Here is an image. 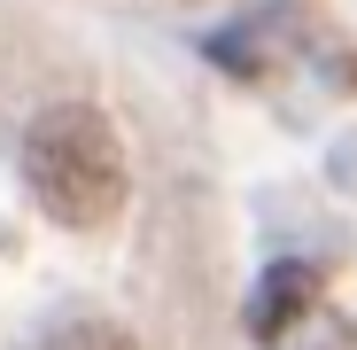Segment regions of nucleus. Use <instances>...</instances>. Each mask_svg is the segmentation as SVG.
Segmentation results:
<instances>
[{"label":"nucleus","instance_id":"obj_3","mask_svg":"<svg viewBox=\"0 0 357 350\" xmlns=\"http://www.w3.org/2000/svg\"><path fill=\"white\" fill-rule=\"evenodd\" d=\"M47 350H140L116 319H70V327H54L47 335Z\"/></svg>","mask_w":357,"mask_h":350},{"label":"nucleus","instance_id":"obj_1","mask_svg":"<svg viewBox=\"0 0 357 350\" xmlns=\"http://www.w3.org/2000/svg\"><path fill=\"white\" fill-rule=\"evenodd\" d=\"M24 187L31 203L70 226L93 233L125 210V148H116V125L93 101H54L24 125Z\"/></svg>","mask_w":357,"mask_h":350},{"label":"nucleus","instance_id":"obj_2","mask_svg":"<svg viewBox=\"0 0 357 350\" xmlns=\"http://www.w3.org/2000/svg\"><path fill=\"white\" fill-rule=\"evenodd\" d=\"M311 304H319V272L311 265H272L264 280H257V296H249V335L257 342H287L295 327L311 319Z\"/></svg>","mask_w":357,"mask_h":350}]
</instances>
